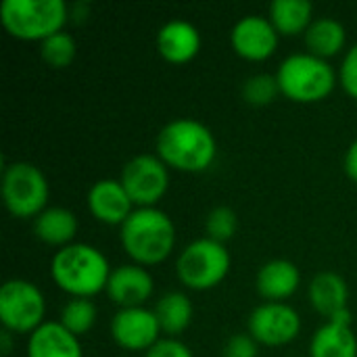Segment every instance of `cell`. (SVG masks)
I'll use <instances>...</instances> for the list:
<instances>
[{
	"label": "cell",
	"mask_w": 357,
	"mask_h": 357,
	"mask_svg": "<svg viewBox=\"0 0 357 357\" xmlns=\"http://www.w3.org/2000/svg\"><path fill=\"white\" fill-rule=\"evenodd\" d=\"M157 157L172 169L201 174L213 165L218 140L213 132L197 119H172L157 134Z\"/></svg>",
	"instance_id": "1"
},
{
	"label": "cell",
	"mask_w": 357,
	"mask_h": 357,
	"mask_svg": "<svg viewBox=\"0 0 357 357\" xmlns=\"http://www.w3.org/2000/svg\"><path fill=\"white\" fill-rule=\"evenodd\" d=\"M111 272L102 251L86 243H73L59 249L50 261L54 284L71 295V299H90L107 291Z\"/></svg>",
	"instance_id": "2"
},
{
	"label": "cell",
	"mask_w": 357,
	"mask_h": 357,
	"mask_svg": "<svg viewBox=\"0 0 357 357\" xmlns=\"http://www.w3.org/2000/svg\"><path fill=\"white\" fill-rule=\"evenodd\" d=\"M126 255L142 268L163 264L176 247V226L157 207H138L119 228Z\"/></svg>",
	"instance_id": "3"
},
{
	"label": "cell",
	"mask_w": 357,
	"mask_h": 357,
	"mask_svg": "<svg viewBox=\"0 0 357 357\" xmlns=\"http://www.w3.org/2000/svg\"><path fill=\"white\" fill-rule=\"evenodd\" d=\"M69 6L63 0H4L0 23L8 36L23 42H44L65 29Z\"/></svg>",
	"instance_id": "4"
},
{
	"label": "cell",
	"mask_w": 357,
	"mask_h": 357,
	"mask_svg": "<svg viewBox=\"0 0 357 357\" xmlns=\"http://www.w3.org/2000/svg\"><path fill=\"white\" fill-rule=\"evenodd\" d=\"M276 79L280 94H284L289 100L312 105L331 96L337 84V73L328 61L310 52H297L278 65Z\"/></svg>",
	"instance_id": "5"
},
{
	"label": "cell",
	"mask_w": 357,
	"mask_h": 357,
	"mask_svg": "<svg viewBox=\"0 0 357 357\" xmlns=\"http://www.w3.org/2000/svg\"><path fill=\"white\" fill-rule=\"evenodd\" d=\"M232 257L226 245L211 238H197L176 259V276L190 291H211L224 282Z\"/></svg>",
	"instance_id": "6"
},
{
	"label": "cell",
	"mask_w": 357,
	"mask_h": 357,
	"mask_svg": "<svg viewBox=\"0 0 357 357\" xmlns=\"http://www.w3.org/2000/svg\"><path fill=\"white\" fill-rule=\"evenodd\" d=\"M50 186L42 169L27 161L8 163L2 172V201L13 218H38L48 207Z\"/></svg>",
	"instance_id": "7"
},
{
	"label": "cell",
	"mask_w": 357,
	"mask_h": 357,
	"mask_svg": "<svg viewBox=\"0 0 357 357\" xmlns=\"http://www.w3.org/2000/svg\"><path fill=\"white\" fill-rule=\"evenodd\" d=\"M46 301L42 291L23 278H10L0 289L2 331L13 335H31L46 320Z\"/></svg>",
	"instance_id": "8"
},
{
	"label": "cell",
	"mask_w": 357,
	"mask_h": 357,
	"mask_svg": "<svg viewBox=\"0 0 357 357\" xmlns=\"http://www.w3.org/2000/svg\"><path fill=\"white\" fill-rule=\"evenodd\" d=\"M119 182L138 207H157V203L169 190V167L151 153L132 157L123 169Z\"/></svg>",
	"instance_id": "9"
},
{
	"label": "cell",
	"mask_w": 357,
	"mask_h": 357,
	"mask_svg": "<svg viewBox=\"0 0 357 357\" xmlns=\"http://www.w3.org/2000/svg\"><path fill=\"white\" fill-rule=\"evenodd\" d=\"M249 335L266 347H282L293 343L301 333V316L289 303L266 301L257 305L247 322Z\"/></svg>",
	"instance_id": "10"
},
{
	"label": "cell",
	"mask_w": 357,
	"mask_h": 357,
	"mask_svg": "<svg viewBox=\"0 0 357 357\" xmlns=\"http://www.w3.org/2000/svg\"><path fill=\"white\" fill-rule=\"evenodd\" d=\"M161 326L153 310H119L111 320V337L126 351H149L161 341Z\"/></svg>",
	"instance_id": "11"
},
{
	"label": "cell",
	"mask_w": 357,
	"mask_h": 357,
	"mask_svg": "<svg viewBox=\"0 0 357 357\" xmlns=\"http://www.w3.org/2000/svg\"><path fill=\"white\" fill-rule=\"evenodd\" d=\"M280 33L272 21L264 15H247L238 19L230 31V44L234 52L245 61H266L278 48Z\"/></svg>",
	"instance_id": "12"
},
{
	"label": "cell",
	"mask_w": 357,
	"mask_h": 357,
	"mask_svg": "<svg viewBox=\"0 0 357 357\" xmlns=\"http://www.w3.org/2000/svg\"><path fill=\"white\" fill-rule=\"evenodd\" d=\"M105 293L119 310L144 307L155 293V280L146 268L126 264L111 272Z\"/></svg>",
	"instance_id": "13"
},
{
	"label": "cell",
	"mask_w": 357,
	"mask_h": 357,
	"mask_svg": "<svg viewBox=\"0 0 357 357\" xmlns=\"http://www.w3.org/2000/svg\"><path fill=\"white\" fill-rule=\"evenodd\" d=\"M88 209L92 218L107 226H123V222L134 213L136 205L126 192L123 184L113 178L98 180L88 190Z\"/></svg>",
	"instance_id": "14"
},
{
	"label": "cell",
	"mask_w": 357,
	"mask_h": 357,
	"mask_svg": "<svg viewBox=\"0 0 357 357\" xmlns=\"http://www.w3.org/2000/svg\"><path fill=\"white\" fill-rule=\"evenodd\" d=\"M310 357H357L351 310L326 320L310 341Z\"/></svg>",
	"instance_id": "15"
},
{
	"label": "cell",
	"mask_w": 357,
	"mask_h": 357,
	"mask_svg": "<svg viewBox=\"0 0 357 357\" xmlns=\"http://www.w3.org/2000/svg\"><path fill=\"white\" fill-rule=\"evenodd\" d=\"M201 31L184 19L167 21L157 31V50L172 65H184L192 61L201 52Z\"/></svg>",
	"instance_id": "16"
},
{
	"label": "cell",
	"mask_w": 357,
	"mask_h": 357,
	"mask_svg": "<svg viewBox=\"0 0 357 357\" xmlns=\"http://www.w3.org/2000/svg\"><path fill=\"white\" fill-rule=\"evenodd\" d=\"M307 297L312 307L326 320L349 312V287L345 278L335 272L316 274L310 282Z\"/></svg>",
	"instance_id": "17"
},
{
	"label": "cell",
	"mask_w": 357,
	"mask_h": 357,
	"mask_svg": "<svg viewBox=\"0 0 357 357\" xmlns=\"http://www.w3.org/2000/svg\"><path fill=\"white\" fill-rule=\"evenodd\" d=\"M299 284H301V272L289 259H272L264 264L255 278L257 293L266 301H274V303H284V299L297 293Z\"/></svg>",
	"instance_id": "18"
},
{
	"label": "cell",
	"mask_w": 357,
	"mask_h": 357,
	"mask_svg": "<svg viewBox=\"0 0 357 357\" xmlns=\"http://www.w3.org/2000/svg\"><path fill=\"white\" fill-rule=\"evenodd\" d=\"M27 357H84L79 337L69 333L61 322H44L27 339Z\"/></svg>",
	"instance_id": "19"
},
{
	"label": "cell",
	"mask_w": 357,
	"mask_h": 357,
	"mask_svg": "<svg viewBox=\"0 0 357 357\" xmlns=\"http://www.w3.org/2000/svg\"><path fill=\"white\" fill-rule=\"evenodd\" d=\"M33 234L50 247H67L73 245L77 234V218L73 211L65 207H46L33 220Z\"/></svg>",
	"instance_id": "20"
},
{
	"label": "cell",
	"mask_w": 357,
	"mask_h": 357,
	"mask_svg": "<svg viewBox=\"0 0 357 357\" xmlns=\"http://www.w3.org/2000/svg\"><path fill=\"white\" fill-rule=\"evenodd\" d=\"M303 36H305L307 52L324 61H328L331 56H337L347 44V31L343 23L333 17L314 19Z\"/></svg>",
	"instance_id": "21"
},
{
	"label": "cell",
	"mask_w": 357,
	"mask_h": 357,
	"mask_svg": "<svg viewBox=\"0 0 357 357\" xmlns=\"http://www.w3.org/2000/svg\"><path fill=\"white\" fill-rule=\"evenodd\" d=\"M268 19L280 36H299L314 21V4L307 0H274L268 8Z\"/></svg>",
	"instance_id": "22"
},
{
	"label": "cell",
	"mask_w": 357,
	"mask_h": 357,
	"mask_svg": "<svg viewBox=\"0 0 357 357\" xmlns=\"http://www.w3.org/2000/svg\"><path fill=\"white\" fill-rule=\"evenodd\" d=\"M155 316L159 320V326H161V333L176 339L178 335H182L190 322H192V316H195V310H192V303L190 299L184 295V293H167L163 295L157 305H155Z\"/></svg>",
	"instance_id": "23"
},
{
	"label": "cell",
	"mask_w": 357,
	"mask_h": 357,
	"mask_svg": "<svg viewBox=\"0 0 357 357\" xmlns=\"http://www.w3.org/2000/svg\"><path fill=\"white\" fill-rule=\"evenodd\" d=\"M77 52V44L73 40L71 33H67L65 29L46 38L40 44V56L42 61L50 67V69H65L73 63Z\"/></svg>",
	"instance_id": "24"
},
{
	"label": "cell",
	"mask_w": 357,
	"mask_h": 357,
	"mask_svg": "<svg viewBox=\"0 0 357 357\" xmlns=\"http://www.w3.org/2000/svg\"><path fill=\"white\" fill-rule=\"evenodd\" d=\"M96 316H98V310L90 299H71L61 310V320L59 322L69 333H73L75 337H82L94 326Z\"/></svg>",
	"instance_id": "25"
},
{
	"label": "cell",
	"mask_w": 357,
	"mask_h": 357,
	"mask_svg": "<svg viewBox=\"0 0 357 357\" xmlns=\"http://www.w3.org/2000/svg\"><path fill=\"white\" fill-rule=\"evenodd\" d=\"M278 94H280L278 79H276V75H270V73L251 75L243 84V98L253 107H266V105L274 102Z\"/></svg>",
	"instance_id": "26"
},
{
	"label": "cell",
	"mask_w": 357,
	"mask_h": 357,
	"mask_svg": "<svg viewBox=\"0 0 357 357\" xmlns=\"http://www.w3.org/2000/svg\"><path fill=\"white\" fill-rule=\"evenodd\" d=\"M236 228H238V218H236L234 209L222 205V207H213L207 213V220H205L207 238L224 245L226 241H230L236 234Z\"/></svg>",
	"instance_id": "27"
},
{
	"label": "cell",
	"mask_w": 357,
	"mask_h": 357,
	"mask_svg": "<svg viewBox=\"0 0 357 357\" xmlns=\"http://www.w3.org/2000/svg\"><path fill=\"white\" fill-rule=\"evenodd\" d=\"M339 84L351 98L357 100V44H354L347 50V54L339 67Z\"/></svg>",
	"instance_id": "28"
},
{
	"label": "cell",
	"mask_w": 357,
	"mask_h": 357,
	"mask_svg": "<svg viewBox=\"0 0 357 357\" xmlns=\"http://www.w3.org/2000/svg\"><path fill=\"white\" fill-rule=\"evenodd\" d=\"M259 354V343L249 335H232L226 345H224V357H257Z\"/></svg>",
	"instance_id": "29"
},
{
	"label": "cell",
	"mask_w": 357,
	"mask_h": 357,
	"mask_svg": "<svg viewBox=\"0 0 357 357\" xmlns=\"http://www.w3.org/2000/svg\"><path fill=\"white\" fill-rule=\"evenodd\" d=\"M144 357H195V354L182 341L167 337V339H161L155 347H151Z\"/></svg>",
	"instance_id": "30"
},
{
	"label": "cell",
	"mask_w": 357,
	"mask_h": 357,
	"mask_svg": "<svg viewBox=\"0 0 357 357\" xmlns=\"http://www.w3.org/2000/svg\"><path fill=\"white\" fill-rule=\"evenodd\" d=\"M343 167H345V174H347L354 182H357V140L347 149Z\"/></svg>",
	"instance_id": "31"
},
{
	"label": "cell",
	"mask_w": 357,
	"mask_h": 357,
	"mask_svg": "<svg viewBox=\"0 0 357 357\" xmlns=\"http://www.w3.org/2000/svg\"><path fill=\"white\" fill-rule=\"evenodd\" d=\"M10 349H13V333L2 331L0 333V351H2V357H8Z\"/></svg>",
	"instance_id": "32"
}]
</instances>
